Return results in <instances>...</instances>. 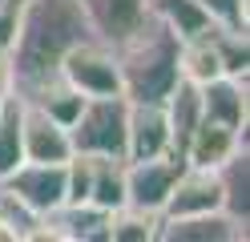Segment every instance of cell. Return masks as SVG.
Returning <instances> with one entry per match:
<instances>
[{
    "instance_id": "e0dca14e",
    "label": "cell",
    "mask_w": 250,
    "mask_h": 242,
    "mask_svg": "<svg viewBox=\"0 0 250 242\" xmlns=\"http://www.w3.org/2000/svg\"><path fill=\"white\" fill-rule=\"evenodd\" d=\"M149 12L174 32L178 41H190V37H202L210 32L218 21L198 4V0H149Z\"/></svg>"
},
{
    "instance_id": "2e32d148",
    "label": "cell",
    "mask_w": 250,
    "mask_h": 242,
    "mask_svg": "<svg viewBox=\"0 0 250 242\" xmlns=\"http://www.w3.org/2000/svg\"><path fill=\"white\" fill-rule=\"evenodd\" d=\"M214 32H218V24L210 32H202V37L182 41V48H178V77L182 81H190V85H206V81L222 77V61H218Z\"/></svg>"
},
{
    "instance_id": "44dd1931",
    "label": "cell",
    "mask_w": 250,
    "mask_h": 242,
    "mask_svg": "<svg viewBox=\"0 0 250 242\" xmlns=\"http://www.w3.org/2000/svg\"><path fill=\"white\" fill-rule=\"evenodd\" d=\"M24 161L21 145V97H4V113H0V182Z\"/></svg>"
},
{
    "instance_id": "ac0fdd59",
    "label": "cell",
    "mask_w": 250,
    "mask_h": 242,
    "mask_svg": "<svg viewBox=\"0 0 250 242\" xmlns=\"http://www.w3.org/2000/svg\"><path fill=\"white\" fill-rule=\"evenodd\" d=\"M93 157V154H89ZM89 206L113 210L125 206V161L121 157H93V182H89Z\"/></svg>"
},
{
    "instance_id": "9c48e42d",
    "label": "cell",
    "mask_w": 250,
    "mask_h": 242,
    "mask_svg": "<svg viewBox=\"0 0 250 242\" xmlns=\"http://www.w3.org/2000/svg\"><path fill=\"white\" fill-rule=\"evenodd\" d=\"M246 234H250V226L234 222L226 210L162 218V226H158V242H246Z\"/></svg>"
},
{
    "instance_id": "484cf974",
    "label": "cell",
    "mask_w": 250,
    "mask_h": 242,
    "mask_svg": "<svg viewBox=\"0 0 250 242\" xmlns=\"http://www.w3.org/2000/svg\"><path fill=\"white\" fill-rule=\"evenodd\" d=\"M0 113H4V101H0Z\"/></svg>"
},
{
    "instance_id": "4fadbf2b",
    "label": "cell",
    "mask_w": 250,
    "mask_h": 242,
    "mask_svg": "<svg viewBox=\"0 0 250 242\" xmlns=\"http://www.w3.org/2000/svg\"><path fill=\"white\" fill-rule=\"evenodd\" d=\"M238 145H246V133H238V129H230L222 121L202 117L198 129L190 133V141H186L182 161H186V166H198V170H218Z\"/></svg>"
},
{
    "instance_id": "5bb4252c",
    "label": "cell",
    "mask_w": 250,
    "mask_h": 242,
    "mask_svg": "<svg viewBox=\"0 0 250 242\" xmlns=\"http://www.w3.org/2000/svg\"><path fill=\"white\" fill-rule=\"evenodd\" d=\"M162 105H166V121H169V154L182 157L186 141H190V133L202 121V93H198V85H190V81H178V85L166 93Z\"/></svg>"
},
{
    "instance_id": "603a6c76",
    "label": "cell",
    "mask_w": 250,
    "mask_h": 242,
    "mask_svg": "<svg viewBox=\"0 0 250 242\" xmlns=\"http://www.w3.org/2000/svg\"><path fill=\"white\" fill-rule=\"evenodd\" d=\"M21 12H24V0H0V48H12L17 28H21Z\"/></svg>"
},
{
    "instance_id": "d4e9b609",
    "label": "cell",
    "mask_w": 250,
    "mask_h": 242,
    "mask_svg": "<svg viewBox=\"0 0 250 242\" xmlns=\"http://www.w3.org/2000/svg\"><path fill=\"white\" fill-rule=\"evenodd\" d=\"M0 242H21V230L12 222H4V218H0Z\"/></svg>"
},
{
    "instance_id": "30bf717a",
    "label": "cell",
    "mask_w": 250,
    "mask_h": 242,
    "mask_svg": "<svg viewBox=\"0 0 250 242\" xmlns=\"http://www.w3.org/2000/svg\"><path fill=\"white\" fill-rule=\"evenodd\" d=\"M206 210H222V186H218V170H198L182 166L174 190L162 206V218H186V214H206Z\"/></svg>"
},
{
    "instance_id": "7402d4cb",
    "label": "cell",
    "mask_w": 250,
    "mask_h": 242,
    "mask_svg": "<svg viewBox=\"0 0 250 242\" xmlns=\"http://www.w3.org/2000/svg\"><path fill=\"white\" fill-rule=\"evenodd\" d=\"M202 8H206L218 24L226 28H242L246 32V0H198Z\"/></svg>"
},
{
    "instance_id": "8992f818",
    "label": "cell",
    "mask_w": 250,
    "mask_h": 242,
    "mask_svg": "<svg viewBox=\"0 0 250 242\" xmlns=\"http://www.w3.org/2000/svg\"><path fill=\"white\" fill-rule=\"evenodd\" d=\"M182 166H186V161L174 157V154L146 157V161H125V206L162 214V206L169 198V190H174Z\"/></svg>"
},
{
    "instance_id": "cb8c5ba5",
    "label": "cell",
    "mask_w": 250,
    "mask_h": 242,
    "mask_svg": "<svg viewBox=\"0 0 250 242\" xmlns=\"http://www.w3.org/2000/svg\"><path fill=\"white\" fill-rule=\"evenodd\" d=\"M12 97V61H8V48H0V101Z\"/></svg>"
},
{
    "instance_id": "8fae6325",
    "label": "cell",
    "mask_w": 250,
    "mask_h": 242,
    "mask_svg": "<svg viewBox=\"0 0 250 242\" xmlns=\"http://www.w3.org/2000/svg\"><path fill=\"white\" fill-rule=\"evenodd\" d=\"M89 21V32L105 44H121L149 16V0H77Z\"/></svg>"
},
{
    "instance_id": "ffe728a7",
    "label": "cell",
    "mask_w": 250,
    "mask_h": 242,
    "mask_svg": "<svg viewBox=\"0 0 250 242\" xmlns=\"http://www.w3.org/2000/svg\"><path fill=\"white\" fill-rule=\"evenodd\" d=\"M24 101H33V105H41L44 113H49V117L53 121H61V125H73L77 121V113H81V105H85V97L81 93H77L73 85H65V81H49V85H41L33 97H24Z\"/></svg>"
},
{
    "instance_id": "7c38bea8",
    "label": "cell",
    "mask_w": 250,
    "mask_h": 242,
    "mask_svg": "<svg viewBox=\"0 0 250 242\" xmlns=\"http://www.w3.org/2000/svg\"><path fill=\"white\" fill-rule=\"evenodd\" d=\"M202 93V117L210 121H222L230 129L246 133L250 125V97H246V81L238 77H214L206 85H198Z\"/></svg>"
},
{
    "instance_id": "7a4b0ae2",
    "label": "cell",
    "mask_w": 250,
    "mask_h": 242,
    "mask_svg": "<svg viewBox=\"0 0 250 242\" xmlns=\"http://www.w3.org/2000/svg\"><path fill=\"white\" fill-rule=\"evenodd\" d=\"M178 48H182V41L153 12L121 44H113L125 101H166V93L182 81L178 77Z\"/></svg>"
},
{
    "instance_id": "5b68a950",
    "label": "cell",
    "mask_w": 250,
    "mask_h": 242,
    "mask_svg": "<svg viewBox=\"0 0 250 242\" xmlns=\"http://www.w3.org/2000/svg\"><path fill=\"white\" fill-rule=\"evenodd\" d=\"M0 186L12 190V198H17L28 214L44 218L49 210H57L65 202V161H61V166H53V161H21Z\"/></svg>"
},
{
    "instance_id": "52a82bcc",
    "label": "cell",
    "mask_w": 250,
    "mask_h": 242,
    "mask_svg": "<svg viewBox=\"0 0 250 242\" xmlns=\"http://www.w3.org/2000/svg\"><path fill=\"white\" fill-rule=\"evenodd\" d=\"M21 145H24V161H61L73 157V141H69V129L53 121L41 105L24 101L21 97Z\"/></svg>"
},
{
    "instance_id": "ba28073f",
    "label": "cell",
    "mask_w": 250,
    "mask_h": 242,
    "mask_svg": "<svg viewBox=\"0 0 250 242\" xmlns=\"http://www.w3.org/2000/svg\"><path fill=\"white\" fill-rule=\"evenodd\" d=\"M169 154V121L162 101H129L125 125V161H146Z\"/></svg>"
},
{
    "instance_id": "d6986e66",
    "label": "cell",
    "mask_w": 250,
    "mask_h": 242,
    "mask_svg": "<svg viewBox=\"0 0 250 242\" xmlns=\"http://www.w3.org/2000/svg\"><path fill=\"white\" fill-rule=\"evenodd\" d=\"M158 226L162 214L153 210H137V206H121L109 214V242H158Z\"/></svg>"
},
{
    "instance_id": "9a60e30c",
    "label": "cell",
    "mask_w": 250,
    "mask_h": 242,
    "mask_svg": "<svg viewBox=\"0 0 250 242\" xmlns=\"http://www.w3.org/2000/svg\"><path fill=\"white\" fill-rule=\"evenodd\" d=\"M218 186H222V210L234 222L250 226V150L246 145H238L218 166Z\"/></svg>"
},
{
    "instance_id": "3957f363",
    "label": "cell",
    "mask_w": 250,
    "mask_h": 242,
    "mask_svg": "<svg viewBox=\"0 0 250 242\" xmlns=\"http://www.w3.org/2000/svg\"><path fill=\"white\" fill-rule=\"evenodd\" d=\"M125 125H129V101H125L121 93H113V97H85L77 121L69 125L73 154L121 157L125 161Z\"/></svg>"
},
{
    "instance_id": "6da1fadb",
    "label": "cell",
    "mask_w": 250,
    "mask_h": 242,
    "mask_svg": "<svg viewBox=\"0 0 250 242\" xmlns=\"http://www.w3.org/2000/svg\"><path fill=\"white\" fill-rule=\"evenodd\" d=\"M89 21L77 0H24L17 41L8 48L12 61V93L33 97L41 85L57 81L61 57L73 44L89 41Z\"/></svg>"
},
{
    "instance_id": "277c9868",
    "label": "cell",
    "mask_w": 250,
    "mask_h": 242,
    "mask_svg": "<svg viewBox=\"0 0 250 242\" xmlns=\"http://www.w3.org/2000/svg\"><path fill=\"white\" fill-rule=\"evenodd\" d=\"M65 85H73L81 97H113L121 93V69H117V53L113 44H105L97 37H89L81 44H73L61 57V73Z\"/></svg>"
}]
</instances>
